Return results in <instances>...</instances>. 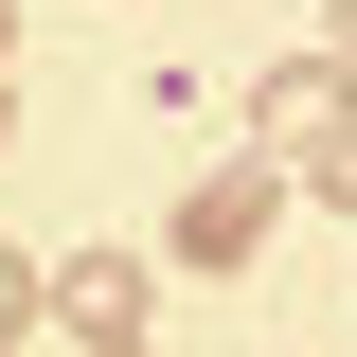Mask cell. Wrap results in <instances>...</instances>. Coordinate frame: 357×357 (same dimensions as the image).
<instances>
[{
    "instance_id": "obj_1",
    "label": "cell",
    "mask_w": 357,
    "mask_h": 357,
    "mask_svg": "<svg viewBox=\"0 0 357 357\" xmlns=\"http://www.w3.org/2000/svg\"><path fill=\"white\" fill-rule=\"evenodd\" d=\"M340 126H357V72H340V54H286V72L250 89V161H268V178H286V161H321Z\"/></svg>"
},
{
    "instance_id": "obj_2",
    "label": "cell",
    "mask_w": 357,
    "mask_h": 357,
    "mask_svg": "<svg viewBox=\"0 0 357 357\" xmlns=\"http://www.w3.org/2000/svg\"><path fill=\"white\" fill-rule=\"evenodd\" d=\"M250 250H268V161H232L178 197V268H250Z\"/></svg>"
},
{
    "instance_id": "obj_3",
    "label": "cell",
    "mask_w": 357,
    "mask_h": 357,
    "mask_svg": "<svg viewBox=\"0 0 357 357\" xmlns=\"http://www.w3.org/2000/svg\"><path fill=\"white\" fill-rule=\"evenodd\" d=\"M54 304H72L89 340H143V250H72V268H54Z\"/></svg>"
},
{
    "instance_id": "obj_4",
    "label": "cell",
    "mask_w": 357,
    "mask_h": 357,
    "mask_svg": "<svg viewBox=\"0 0 357 357\" xmlns=\"http://www.w3.org/2000/svg\"><path fill=\"white\" fill-rule=\"evenodd\" d=\"M36 304H54V268H36V250H0V340H18Z\"/></svg>"
},
{
    "instance_id": "obj_5",
    "label": "cell",
    "mask_w": 357,
    "mask_h": 357,
    "mask_svg": "<svg viewBox=\"0 0 357 357\" xmlns=\"http://www.w3.org/2000/svg\"><path fill=\"white\" fill-rule=\"evenodd\" d=\"M304 178H321V197H340V215H357V126H340V143H321V161H304Z\"/></svg>"
},
{
    "instance_id": "obj_6",
    "label": "cell",
    "mask_w": 357,
    "mask_h": 357,
    "mask_svg": "<svg viewBox=\"0 0 357 357\" xmlns=\"http://www.w3.org/2000/svg\"><path fill=\"white\" fill-rule=\"evenodd\" d=\"M321 54H340V72H357V0H340V18H321Z\"/></svg>"
},
{
    "instance_id": "obj_7",
    "label": "cell",
    "mask_w": 357,
    "mask_h": 357,
    "mask_svg": "<svg viewBox=\"0 0 357 357\" xmlns=\"http://www.w3.org/2000/svg\"><path fill=\"white\" fill-rule=\"evenodd\" d=\"M0 126H18V89H0Z\"/></svg>"
},
{
    "instance_id": "obj_8",
    "label": "cell",
    "mask_w": 357,
    "mask_h": 357,
    "mask_svg": "<svg viewBox=\"0 0 357 357\" xmlns=\"http://www.w3.org/2000/svg\"><path fill=\"white\" fill-rule=\"evenodd\" d=\"M107 357H143V340H107Z\"/></svg>"
}]
</instances>
